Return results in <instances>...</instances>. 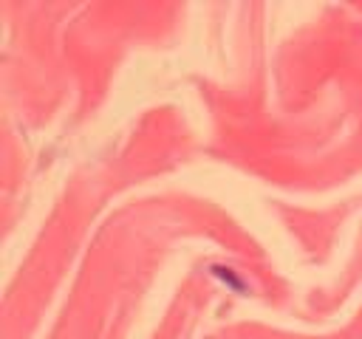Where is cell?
I'll list each match as a JSON object with an SVG mask.
<instances>
[]
</instances>
